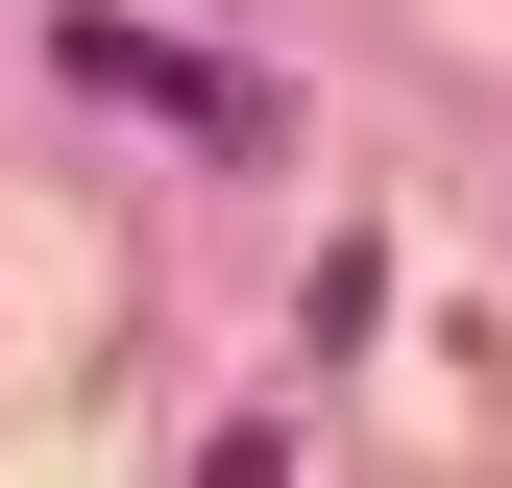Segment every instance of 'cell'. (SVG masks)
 <instances>
[{"instance_id": "1", "label": "cell", "mask_w": 512, "mask_h": 488, "mask_svg": "<svg viewBox=\"0 0 512 488\" xmlns=\"http://www.w3.org/2000/svg\"><path fill=\"white\" fill-rule=\"evenodd\" d=\"M74 74H98V98H171V122H220V147H244V122H269L244 74H196V49H147V25H74Z\"/></svg>"}]
</instances>
